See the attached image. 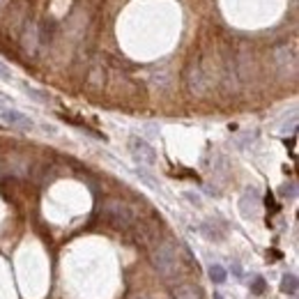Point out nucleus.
Masks as SVG:
<instances>
[{
  "instance_id": "nucleus-11",
  "label": "nucleus",
  "mask_w": 299,
  "mask_h": 299,
  "mask_svg": "<svg viewBox=\"0 0 299 299\" xmlns=\"http://www.w3.org/2000/svg\"><path fill=\"white\" fill-rule=\"evenodd\" d=\"M210 279H212V283L221 286V283H226L228 274H226V269H223L221 265H212V267H210Z\"/></svg>"
},
{
  "instance_id": "nucleus-6",
  "label": "nucleus",
  "mask_w": 299,
  "mask_h": 299,
  "mask_svg": "<svg viewBox=\"0 0 299 299\" xmlns=\"http://www.w3.org/2000/svg\"><path fill=\"white\" fill-rule=\"evenodd\" d=\"M239 210H242V216L256 219L260 214V193L256 189H246L239 198Z\"/></svg>"
},
{
  "instance_id": "nucleus-4",
  "label": "nucleus",
  "mask_w": 299,
  "mask_h": 299,
  "mask_svg": "<svg viewBox=\"0 0 299 299\" xmlns=\"http://www.w3.org/2000/svg\"><path fill=\"white\" fill-rule=\"evenodd\" d=\"M186 87L189 92L196 94V97H203L207 92V79H205V72L198 62H191L186 67Z\"/></svg>"
},
{
  "instance_id": "nucleus-14",
  "label": "nucleus",
  "mask_w": 299,
  "mask_h": 299,
  "mask_svg": "<svg viewBox=\"0 0 299 299\" xmlns=\"http://www.w3.org/2000/svg\"><path fill=\"white\" fill-rule=\"evenodd\" d=\"M200 233L205 235L207 239H221V233L216 230V226H212V223H203V226H200Z\"/></svg>"
},
{
  "instance_id": "nucleus-2",
  "label": "nucleus",
  "mask_w": 299,
  "mask_h": 299,
  "mask_svg": "<svg viewBox=\"0 0 299 299\" xmlns=\"http://www.w3.org/2000/svg\"><path fill=\"white\" fill-rule=\"evenodd\" d=\"M104 214H106V219L111 221L115 228H120V230L131 228L133 223H136L133 210L127 205V203H122V200H108L106 205H104Z\"/></svg>"
},
{
  "instance_id": "nucleus-10",
  "label": "nucleus",
  "mask_w": 299,
  "mask_h": 299,
  "mask_svg": "<svg viewBox=\"0 0 299 299\" xmlns=\"http://www.w3.org/2000/svg\"><path fill=\"white\" fill-rule=\"evenodd\" d=\"M281 290L286 295H297L299 290V283H297V276H295L293 272H288L283 279H281Z\"/></svg>"
},
{
  "instance_id": "nucleus-9",
  "label": "nucleus",
  "mask_w": 299,
  "mask_h": 299,
  "mask_svg": "<svg viewBox=\"0 0 299 299\" xmlns=\"http://www.w3.org/2000/svg\"><path fill=\"white\" fill-rule=\"evenodd\" d=\"M173 299H203V290L196 283H182L173 290Z\"/></svg>"
},
{
  "instance_id": "nucleus-19",
  "label": "nucleus",
  "mask_w": 299,
  "mask_h": 299,
  "mask_svg": "<svg viewBox=\"0 0 299 299\" xmlns=\"http://www.w3.org/2000/svg\"><path fill=\"white\" fill-rule=\"evenodd\" d=\"M186 198L191 200L193 205H200V198H198V196H193V193H186Z\"/></svg>"
},
{
  "instance_id": "nucleus-12",
  "label": "nucleus",
  "mask_w": 299,
  "mask_h": 299,
  "mask_svg": "<svg viewBox=\"0 0 299 299\" xmlns=\"http://www.w3.org/2000/svg\"><path fill=\"white\" fill-rule=\"evenodd\" d=\"M23 90H26V94L30 97V99L40 101V104H48V94L44 92V90H37V87H30V85H26Z\"/></svg>"
},
{
  "instance_id": "nucleus-16",
  "label": "nucleus",
  "mask_w": 299,
  "mask_h": 299,
  "mask_svg": "<svg viewBox=\"0 0 299 299\" xmlns=\"http://www.w3.org/2000/svg\"><path fill=\"white\" fill-rule=\"evenodd\" d=\"M251 290H253V295H262V293H265V279H262V276H256L253 283H251Z\"/></svg>"
},
{
  "instance_id": "nucleus-18",
  "label": "nucleus",
  "mask_w": 299,
  "mask_h": 299,
  "mask_svg": "<svg viewBox=\"0 0 299 299\" xmlns=\"http://www.w3.org/2000/svg\"><path fill=\"white\" fill-rule=\"evenodd\" d=\"M233 272L237 279H242V267H239V262H233Z\"/></svg>"
},
{
  "instance_id": "nucleus-1",
  "label": "nucleus",
  "mask_w": 299,
  "mask_h": 299,
  "mask_svg": "<svg viewBox=\"0 0 299 299\" xmlns=\"http://www.w3.org/2000/svg\"><path fill=\"white\" fill-rule=\"evenodd\" d=\"M150 260H152V267L157 269L159 276L164 279H171L175 276L179 269V253H177V246L173 242H159V244L152 249L150 253Z\"/></svg>"
},
{
  "instance_id": "nucleus-20",
  "label": "nucleus",
  "mask_w": 299,
  "mask_h": 299,
  "mask_svg": "<svg viewBox=\"0 0 299 299\" xmlns=\"http://www.w3.org/2000/svg\"><path fill=\"white\" fill-rule=\"evenodd\" d=\"M214 299H223V295H221V293H214Z\"/></svg>"
},
{
  "instance_id": "nucleus-5",
  "label": "nucleus",
  "mask_w": 299,
  "mask_h": 299,
  "mask_svg": "<svg viewBox=\"0 0 299 299\" xmlns=\"http://www.w3.org/2000/svg\"><path fill=\"white\" fill-rule=\"evenodd\" d=\"M40 44H42L40 26L28 21L26 28H23V33H21V46H23V51H26L28 55H35L40 51Z\"/></svg>"
},
{
  "instance_id": "nucleus-13",
  "label": "nucleus",
  "mask_w": 299,
  "mask_h": 299,
  "mask_svg": "<svg viewBox=\"0 0 299 299\" xmlns=\"http://www.w3.org/2000/svg\"><path fill=\"white\" fill-rule=\"evenodd\" d=\"M136 175H138V177L140 179H143V182H145V184L147 186H150V189H154V191H157V189H159V184H157V182H154V177H152V175H150V173H147V171H145V168H136Z\"/></svg>"
},
{
  "instance_id": "nucleus-7",
  "label": "nucleus",
  "mask_w": 299,
  "mask_h": 299,
  "mask_svg": "<svg viewBox=\"0 0 299 299\" xmlns=\"http://www.w3.org/2000/svg\"><path fill=\"white\" fill-rule=\"evenodd\" d=\"M274 60H276L279 69H283V72H288V67H290V72H295V67H297V55H295L293 48H288V46L276 48L274 51Z\"/></svg>"
},
{
  "instance_id": "nucleus-21",
  "label": "nucleus",
  "mask_w": 299,
  "mask_h": 299,
  "mask_svg": "<svg viewBox=\"0 0 299 299\" xmlns=\"http://www.w3.org/2000/svg\"><path fill=\"white\" fill-rule=\"evenodd\" d=\"M5 2H7V0H0V7H2V5H5Z\"/></svg>"
},
{
  "instance_id": "nucleus-17",
  "label": "nucleus",
  "mask_w": 299,
  "mask_h": 299,
  "mask_svg": "<svg viewBox=\"0 0 299 299\" xmlns=\"http://www.w3.org/2000/svg\"><path fill=\"white\" fill-rule=\"evenodd\" d=\"M0 79H12V72H9V69H7L5 67V62H0Z\"/></svg>"
},
{
  "instance_id": "nucleus-8",
  "label": "nucleus",
  "mask_w": 299,
  "mask_h": 299,
  "mask_svg": "<svg viewBox=\"0 0 299 299\" xmlns=\"http://www.w3.org/2000/svg\"><path fill=\"white\" fill-rule=\"evenodd\" d=\"M2 122L12 127H21V129H30L33 127V120L28 118L26 113H21V111H14V108L2 111Z\"/></svg>"
},
{
  "instance_id": "nucleus-15",
  "label": "nucleus",
  "mask_w": 299,
  "mask_h": 299,
  "mask_svg": "<svg viewBox=\"0 0 299 299\" xmlns=\"http://www.w3.org/2000/svg\"><path fill=\"white\" fill-rule=\"evenodd\" d=\"M281 196H283V198H295V196H297V184H295V182L283 184L281 186Z\"/></svg>"
},
{
  "instance_id": "nucleus-3",
  "label": "nucleus",
  "mask_w": 299,
  "mask_h": 299,
  "mask_svg": "<svg viewBox=\"0 0 299 299\" xmlns=\"http://www.w3.org/2000/svg\"><path fill=\"white\" fill-rule=\"evenodd\" d=\"M129 150H131L133 159L138 161L140 166H154V164H157V152H154V147L150 145L145 138L133 136V138L129 140Z\"/></svg>"
}]
</instances>
